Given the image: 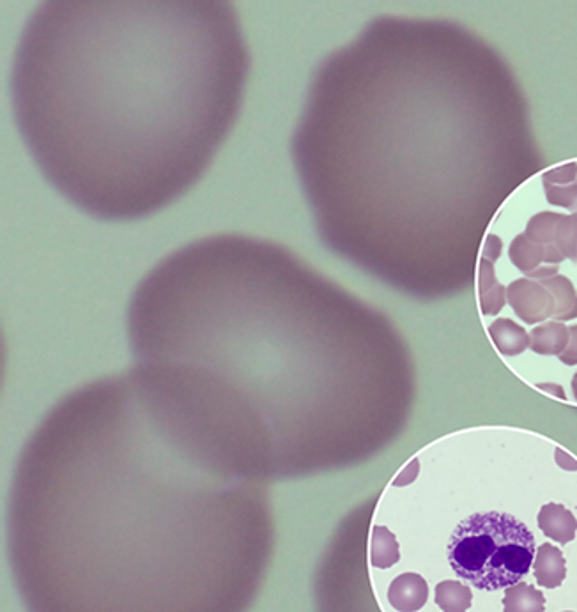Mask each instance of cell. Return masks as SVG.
<instances>
[{
	"mask_svg": "<svg viewBox=\"0 0 577 612\" xmlns=\"http://www.w3.org/2000/svg\"><path fill=\"white\" fill-rule=\"evenodd\" d=\"M537 542L514 515L473 513L459 522L447 545L452 574L482 593L512 590L531 574Z\"/></svg>",
	"mask_w": 577,
	"mask_h": 612,
	"instance_id": "2",
	"label": "cell"
},
{
	"mask_svg": "<svg viewBox=\"0 0 577 612\" xmlns=\"http://www.w3.org/2000/svg\"><path fill=\"white\" fill-rule=\"evenodd\" d=\"M250 66L229 2H45L16 48V123L57 192L101 220H139L204 176Z\"/></svg>",
	"mask_w": 577,
	"mask_h": 612,
	"instance_id": "1",
	"label": "cell"
}]
</instances>
